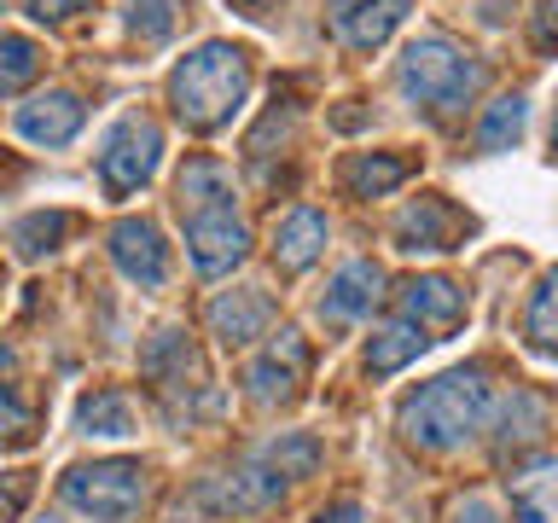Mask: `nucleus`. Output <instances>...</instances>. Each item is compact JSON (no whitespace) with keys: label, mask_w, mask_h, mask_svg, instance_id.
<instances>
[{"label":"nucleus","mask_w":558,"mask_h":523,"mask_svg":"<svg viewBox=\"0 0 558 523\" xmlns=\"http://www.w3.org/2000/svg\"><path fill=\"white\" fill-rule=\"evenodd\" d=\"M244 94H251V59H244V47H233V41H204L198 52H186L169 76L174 117L198 134L233 122Z\"/></svg>","instance_id":"obj_1"},{"label":"nucleus","mask_w":558,"mask_h":523,"mask_svg":"<svg viewBox=\"0 0 558 523\" xmlns=\"http://www.w3.org/2000/svg\"><path fill=\"white\" fill-rule=\"evenodd\" d=\"M59 495H64V506H76L94 523H122L146 500V477H140L134 460H94V465H70Z\"/></svg>","instance_id":"obj_6"},{"label":"nucleus","mask_w":558,"mask_h":523,"mask_svg":"<svg viewBox=\"0 0 558 523\" xmlns=\"http://www.w3.org/2000/svg\"><path fill=\"white\" fill-rule=\"evenodd\" d=\"M12 129L29 139V146H64V139H76L82 129V99L70 94V87H47V94H35L29 105H17Z\"/></svg>","instance_id":"obj_12"},{"label":"nucleus","mask_w":558,"mask_h":523,"mask_svg":"<svg viewBox=\"0 0 558 523\" xmlns=\"http://www.w3.org/2000/svg\"><path fill=\"white\" fill-rule=\"evenodd\" d=\"M41 523H52V518H41Z\"/></svg>","instance_id":"obj_36"},{"label":"nucleus","mask_w":558,"mask_h":523,"mask_svg":"<svg viewBox=\"0 0 558 523\" xmlns=\"http://www.w3.org/2000/svg\"><path fill=\"white\" fill-rule=\"evenodd\" d=\"M408 12H413V0H331V29L355 52H373L390 41Z\"/></svg>","instance_id":"obj_11"},{"label":"nucleus","mask_w":558,"mask_h":523,"mask_svg":"<svg viewBox=\"0 0 558 523\" xmlns=\"http://www.w3.org/2000/svg\"><path fill=\"white\" fill-rule=\"evenodd\" d=\"M541 430H547V408H541V401H535L530 390H512V396L500 401V436H495L500 453H506V448L535 442Z\"/></svg>","instance_id":"obj_25"},{"label":"nucleus","mask_w":558,"mask_h":523,"mask_svg":"<svg viewBox=\"0 0 558 523\" xmlns=\"http://www.w3.org/2000/svg\"><path fill=\"white\" fill-rule=\"evenodd\" d=\"M320 471V442L303 430H286V436H274L262 453H251L233 477H227L221 488V500L227 506H239V512H256V506H274L279 495H286L291 483H303Z\"/></svg>","instance_id":"obj_4"},{"label":"nucleus","mask_w":558,"mask_h":523,"mask_svg":"<svg viewBox=\"0 0 558 523\" xmlns=\"http://www.w3.org/2000/svg\"><path fill=\"white\" fill-rule=\"evenodd\" d=\"M320 523H361V506L343 500V506H331V512H320Z\"/></svg>","instance_id":"obj_34"},{"label":"nucleus","mask_w":558,"mask_h":523,"mask_svg":"<svg viewBox=\"0 0 558 523\" xmlns=\"http://www.w3.org/2000/svg\"><path fill=\"white\" fill-rule=\"evenodd\" d=\"M523 122H530V99H523V94L495 99V105L483 111V122H477V146H483V151L518 146V139H523Z\"/></svg>","instance_id":"obj_24"},{"label":"nucleus","mask_w":558,"mask_h":523,"mask_svg":"<svg viewBox=\"0 0 558 523\" xmlns=\"http://www.w3.org/2000/svg\"><path fill=\"white\" fill-rule=\"evenodd\" d=\"M320 251H326V216L320 209H291V216H279V227H274V262L279 268L303 273Z\"/></svg>","instance_id":"obj_17"},{"label":"nucleus","mask_w":558,"mask_h":523,"mask_svg":"<svg viewBox=\"0 0 558 523\" xmlns=\"http://www.w3.org/2000/svg\"><path fill=\"white\" fill-rule=\"evenodd\" d=\"M408 174H413V163L396 151H355L343 163V186L355 192V198H384V192H396Z\"/></svg>","instance_id":"obj_20"},{"label":"nucleus","mask_w":558,"mask_h":523,"mask_svg":"<svg viewBox=\"0 0 558 523\" xmlns=\"http://www.w3.org/2000/svg\"><path fill=\"white\" fill-rule=\"evenodd\" d=\"M29 425H35V408H29V396H24V373H17L12 343H0V442L29 436Z\"/></svg>","instance_id":"obj_23"},{"label":"nucleus","mask_w":558,"mask_h":523,"mask_svg":"<svg viewBox=\"0 0 558 523\" xmlns=\"http://www.w3.org/2000/svg\"><path fill=\"white\" fill-rule=\"evenodd\" d=\"M24 495H29V477H24V471L0 477V523H12V518H17V506H24Z\"/></svg>","instance_id":"obj_31"},{"label":"nucleus","mask_w":558,"mask_h":523,"mask_svg":"<svg viewBox=\"0 0 558 523\" xmlns=\"http://www.w3.org/2000/svg\"><path fill=\"white\" fill-rule=\"evenodd\" d=\"M140 378L157 390V401L174 413V418H192L198 408H216V396H209V373H204V355L198 343L186 338V331H151V343L140 349Z\"/></svg>","instance_id":"obj_5"},{"label":"nucleus","mask_w":558,"mask_h":523,"mask_svg":"<svg viewBox=\"0 0 558 523\" xmlns=\"http://www.w3.org/2000/svg\"><path fill=\"white\" fill-rule=\"evenodd\" d=\"M111 262L134 279L140 291L169 285V244H163V233H157V221H146V216H122L111 227Z\"/></svg>","instance_id":"obj_10"},{"label":"nucleus","mask_w":558,"mask_h":523,"mask_svg":"<svg viewBox=\"0 0 558 523\" xmlns=\"http://www.w3.org/2000/svg\"><path fill=\"white\" fill-rule=\"evenodd\" d=\"M483 413H488L483 373H442V378L418 384V390L401 401L396 425H401V436H408L413 448L448 453V448H460L465 436L483 425Z\"/></svg>","instance_id":"obj_2"},{"label":"nucleus","mask_w":558,"mask_h":523,"mask_svg":"<svg viewBox=\"0 0 558 523\" xmlns=\"http://www.w3.org/2000/svg\"><path fill=\"white\" fill-rule=\"evenodd\" d=\"M41 76V47L29 35H0V94H17Z\"/></svg>","instance_id":"obj_27"},{"label":"nucleus","mask_w":558,"mask_h":523,"mask_svg":"<svg viewBox=\"0 0 558 523\" xmlns=\"http://www.w3.org/2000/svg\"><path fill=\"white\" fill-rule=\"evenodd\" d=\"M157 163H163V129H157L151 117H117L111 122V134H105V146H99V174H105V186L117 192V198H129V192H140L157 174Z\"/></svg>","instance_id":"obj_7"},{"label":"nucleus","mask_w":558,"mask_h":523,"mask_svg":"<svg viewBox=\"0 0 558 523\" xmlns=\"http://www.w3.org/2000/svg\"><path fill=\"white\" fill-rule=\"evenodd\" d=\"M308 373V343L303 331H279V338H268V349L251 361V373H244V384H251V401L256 408H279V401L296 396V384H303Z\"/></svg>","instance_id":"obj_9"},{"label":"nucleus","mask_w":558,"mask_h":523,"mask_svg":"<svg viewBox=\"0 0 558 523\" xmlns=\"http://www.w3.org/2000/svg\"><path fill=\"white\" fill-rule=\"evenodd\" d=\"M401 320H413L418 331L460 326L465 320V291L453 285V279H442V273H418V279L401 285Z\"/></svg>","instance_id":"obj_13"},{"label":"nucleus","mask_w":558,"mask_h":523,"mask_svg":"<svg viewBox=\"0 0 558 523\" xmlns=\"http://www.w3.org/2000/svg\"><path fill=\"white\" fill-rule=\"evenodd\" d=\"M268 320H274V303H268V291H256V285L221 291L216 303H209V331H216L227 349L262 338V331H268Z\"/></svg>","instance_id":"obj_14"},{"label":"nucleus","mask_w":558,"mask_h":523,"mask_svg":"<svg viewBox=\"0 0 558 523\" xmlns=\"http://www.w3.org/2000/svg\"><path fill=\"white\" fill-rule=\"evenodd\" d=\"M425 331H418L413 320H390V326H378L373 331V343H366V373L373 378H390V373H401L408 361H418L425 355Z\"/></svg>","instance_id":"obj_21"},{"label":"nucleus","mask_w":558,"mask_h":523,"mask_svg":"<svg viewBox=\"0 0 558 523\" xmlns=\"http://www.w3.org/2000/svg\"><path fill=\"white\" fill-rule=\"evenodd\" d=\"M453 523H500V512H495L488 495H465L460 506H453Z\"/></svg>","instance_id":"obj_32"},{"label":"nucleus","mask_w":558,"mask_h":523,"mask_svg":"<svg viewBox=\"0 0 558 523\" xmlns=\"http://www.w3.org/2000/svg\"><path fill=\"white\" fill-rule=\"evenodd\" d=\"M523 331H530L535 349H547V355H558V268L535 285L530 296V314H523Z\"/></svg>","instance_id":"obj_26"},{"label":"nucleus","mask_w":558,"mask_h":523,"mask_svg":"<svg viewBox=\"0 0 558 523\" xmlns=\"http://www.w3.org/2000/svg\"><path fill=\"white\" fill-rule=\"evenodd\" d=\"M553 151H558V111H553Z\"/></svg>","instance_id":"obj_35"},{"label":"nucleus","mask_w":558,"mask_h":523,"mask_svg":"<svg viewBox=\"0 0 558 523\" xmlns=\"http://www.w3.org/2000/svg\"><path fill=\"white\" fill-rule=\"evenodd\" d=\"M87 0H24V12L29 17H41V24H59V17H70V12H82Z\"/></svg>","instance_id":"obj_33"},{"label":"nucleus","mask_w":558,"mask_h":523,"mask_svg":"<svg viewBox=\"0 0 558 523\" xmlns=\"http://www.w3.org/2000/svg\"><path fill=\"white\" fill-rule=\"evenodd\" d=\"M530 47L541 52V59L558 52V0H541V7L530 12Z\"/></svg>","instance_id":"obj_30"},{"label":"nucleus","mask_w":558,"mask_h":523,"mask_svg":"<svg viewBox=\"0 0 558 523\" xmlns=\"http://www.w3.org/2000/svg\"><path fill=\"white\" fill-rule=\"evenodd\" d=\"M460 233V209L448 198H418L396 216V244L401 251H448Z\"/></svg>","instance_id":"obj_16"},{"label":"nucleus","mask_w":558,"mask_h":523,"mask_svg":"<svg viewBox=\"0 0 558 523\" xmlns=\"http://www.w3.org/2000/svg\"><path fill=\"white\" fill-rule=\"evenodd\" d=\"M169 29H174V0H129V35L163 41Z\"/></svg>","instance_id":"obj_29"},{"label":"nucleus","mask_w":558,"mask_h":523,"mask_svg":"<svg viewBox=\"0 0 558 523\" xmlns=\"http://www.w3.org/2000/svg\"><path fill=\"white\" fill-rule=\"evenodd\" d=\"M512 506L523 523H558V460H541L512 477Z\"/></svg>","instance_id":"obj_22"},{"label":"nucleus","mask_w":558,"mask_h":523,"mask_svg":"<svg viewBox=\"0 0 558 523\" xmlns=\"http://www.w3.org/2000/svg\"><path fill=\"white\" fill-rule=\"evenodd\" d=\"M384 296V273H378V262H343L338 273H331V285H326V320H361V314H373V303Z\"/></svg>","instance_id":"obj_15"},{"label":"nucleus","mask_w":558,"mask_h":523,"mask_svg":"<svg viewBox=\"0 0 558 523\" xmlns=\"http://www.w3.org/2000/svg\"><path fill=\"white\" fill-rule=\"evenodd\" d=\"M186 221V256H192V268L209 273V279H221V273H233L244 256H251V227L239 221V204H216V209H192Z\"/></svg>","instance_id":"obj_8"},{"label":"nucleus","mask_w":558,"mask_h":523,"mask_svg":"<svg viewBox=\"0 0 558 523\" xmlns=\"http://www.w3.org/2000/svg\"><path fill=\"white\" fill-rule=\"evenodd\" d=\"M401 94H408L413 111H430V117H460L471 94L483 87V64L471 59L465 47H453L448 35H418V41H408V52H401V70H396Z\"/></svg>","instance_id":"obj_3"},{"label":"nucleus","mask_w":558,"mask_h":523,"mask_svg":"<svg viewBox=\"0 0 558 523\" xmlns=\"http://www.w3.org/2000/svg\"><path fill=\"white\" fill-rule=\"evenodd\" d=\"M233 174H227L221 157H186L181 181H174V209L192 216V209H216V204H233Z\"/></svg>","instance_id":"obj_18"},{"label":"nucleus","mask_w":558,"mask_h":523,"mask_svg":"<svg viewBox=\"0 0 558 523\" xmlns=\"http://www.w3.org/2000/svg\"><path fill=\"white\" fill-rule=\"evenodd\" d=\"M70 227H76V216H64V209H52V216H24L12 227V239L24 244V251L35 256V251H52V244H59Z\"/></svg>","instance_id":"obj_28"},{"label":"nucleus","mask_w":558,"mask_h":523,"mask_svg":"<svg viewBox=\"0 0 558 523\" xmlns=\"http://www.w3.org/2000/svg\"><path fill=\"white\" fill-rule=\"evenodd\" d=\"M76 430H82V436H105V442H122V436H134L140 418H134L129 390H94V396H82Z\"/></svg>","instance_id":"obj_19"}]
</instances>
